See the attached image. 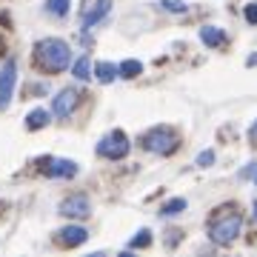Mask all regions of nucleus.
I'll list each match as a JSON object with an SVG mask.
<instances>
[{"instance_id": "11", "label": "nucleus", "mask_w": 257, "mask_h": 257, "mask_svg": "<svg viewBox=\"0 0 257 257\" xmlns=\"http://www.w3.org/2000/svg\"><path fill=\"white\" fill-rule=\"evenodd\" d=\"M200 40L206 43V46H223L226 43V32L223 29H217V26H203L200 29Z\"/></svg>"}, {"instance_id": "6", "label": "nucleus", "mask_w": 257, "mask_h": 257, "mask_svg": "<svg viewBox=\"0 0 257 257\" xmlns=\"http://www.w3.org/2000/svg\"><path fill=\"white\" fill-rule=\"evenodd\" d=\"M60 214L63 217H72V220H83L92 214V206H89V197L86 194H72L60 203Z\"/></svg>"}, {"instance_id": "16", "label": "nucleus", "mask_w": 257, "mask_h": 257, "mask_svg": "<svg viewBox=\"0 0 257 257\" xmlns=\"http://www.w3.org/2000/svg\"><path fill=\"white\" fill-rule=\"evenodd\" d=\"M74 77H77V80H89V77H92V60H89V57H80V60L74 63Z\"/></svg>"}, {"instance_id": "1", "label": "nucleus", "mask_w": 257, "mask_h": 257, "mask_svg": "<svg viewBox=\"0 0 257 257\" xmlns=\"http://www.w3.org/2000/svg\"><path fill=\"white\" fill-rule=\"evenodd\" d=\"M37 63L46 72H63L72 63V49L60 37H46L37 43Z\"/></svg>"}, {"instance_id": "14", "label": "nucleus", "mask_w": 257, "mask_h": 257, "mask_svg": "<svg viewBox=\"0 0 257 257\" xmlns=\"http://www.w3.org/2000/svg\"><path fill=\"white\" fill-rule=\"evenodd\" d=\"M180 211H186V200L183 197H175V200H169L163 209H160V214H163V217H175Z\"/></svg>"}, {"instance_id": "20", "label": "nucleus", "mask_w": 257, "mask_h": 257, "mask_svg": "<svg viewBox=\"0 0 257 257\" xmlns=\"http://www.w3.org/2000/svg\"><path fill=\"white\" fill-rule=\"evenodd\" d=\"M211 163H214V152H200V155H197V166L206 169V166H211Z\"/></svg>"}, {"instance_id": "9", "label": "nucleus", "mask_w": 257, "mask_h": 257, "mask_svg": "<svg viewBox=\"0 0 257 257\" xmlns=\"http://www.w3.org/2000/svg\"><path fill=\"white\" fill-rule=\"evenodd\" d=\"M109 9H111V0H97V3H94L92 9H89L86 15H83V26H86V29H92L94 23H100V20L106 18V15H109Z\"/></svg>"}, {"instance_id": "10", "label": "nucleus", "mask_w": 257, "mask_h": 257, "mask_svg": "<svg viewBox=\"0 0 257 257\" xmlns=\"http://www.w3.org/2000/svg\"><path fill=\"white\" fill-rule=\"evenodd\" d=\"M49 177H74L77 175V166L72 160H52V166H46Z\"/></svg>"}, {"instance_id": "19", "label": "nucleus", "mask_w": 257, "mask_h": 257, "mask_svg": "<svg viewBox=\"0 0 257 257\" xmlns=\"http://www.w3.org/2000/svg\"><path fill=\"white\" fill-rule=\"evenodd\" d=\"M160 6H163L166 12H177V15H180V12H186V3H183V0H163Z\"/></svg>"}, {"instance_id": "2", "label": "nucleus", "mask_w": 257, "mask_h": 257, "mask_svg": "<svg viewBox=\"0 0 257 257\" xmlns=\"http://www.w3.org/2000/svg\"><path fill=\"white\" fill-rule=\"evenodd\" d=\"M240 229H243V217H240V214H223L217 220H211L209 237H211V243H217V246H229V243L237 240Z\"/></svg>"}, {"instance_id": "21", "label": "nucleus", "mask_w": 257, "mask_h": 257, "mask_svg": "<svg viewBox=\"0 0 257 257\" xmlns=\"http://www.w3.org/2000/svg\"><path fill=\"white\" fill-rule=\"evenodd\" d=\"M243 15H246V20H248V23H257V3H248Z\"/></svg>"}, {"instance_id": "24", "label": "nucleus", "mask_w": 257, "mask_h": 257, "mask_svg": "<svg viewBox=\"0 0 257 257\" xmlns=\"http://www.w3.org/2000/svg\"><path fill=\"white\" fill-rule=\"evenodd\" d=\"M254 180H257V172H254Z\"/></svg>"}, {"instance_id": "4", "label": "nucleus", "mask_w": 257, "mask_h": 257, "mask_svg": "<svg viewBox=\"0 0 257 257\" xmlns=\"http://www.w3.org/2000/svg\"><path fill=\"white\" fill-rule=\"evenodd\" d=\"M97 155L106 157V160H123L128 155V140L123 132H111L97 143Z\"/></svg>"}, {"instance_id": "5", "label": "nucleus", "mask_w": 257, "mask_h": 257, "mask_svg": "<svg viewBox=\"0 0 257 257\" xmlns=\"http://www.w3.org/2000/svg\"><path fill=\"white\" fill-rule=\"evenodd\" d=\"M15 83H18V63L15 60H6V66L0 69V111L9 109Z\"/></svg>"}, {"instance_id": "3", "label": "nucleus", "mask_w": 257, "mask_h": 257, "mask_svg": "<svg viewBox=\"0 0 257 257\" xmlns=\"http://www.w3.org/2000/svg\"><path fill=\"white\" fill-rule=\"evenodd\" d=\"M177 135L172 132V128H166V126H157L152 128L146 138H143V146L149 149V152H155V155H172L177 149Z\"/></svg>"}, {"instance_id": "7", "label": "nucleus", "mask_w": 257, "mask_h": 257, "mask_svg": "<svg viewBox=\"0 0 257 257\" xmlns=\"http://www.w3.org/2000/svg\"><path fill=\"white\" fill-rule=\"evenodd\" d=\"M77 106V89H63V92L55 97V114L57 117H69Z\"/></svg>"}, {"instance_id": "13", "label": "nucleus", "mask_w": 257, "mask_h": 257, "mask_svg": "<svg viewBox=\"0 0 257 257\" xmlns=\"http://www.w3.org/2000/svg\"><path fill=\"white\" fill-rule=\"evenodd\" d=\"M49 111L46 109H35V111H29V117H26V126L29 128H43L49 123Z\"/></svg>"}, {"instance_id": "23", "label": "nucleus", "mask_w": 257, "mask_h": 257, "mask_svg": "<svg viewBox=\"0 0 257 257\" xmlns=\"http://www.w3.org/2000/svg\"><path fill=\"white\" fill-rule=\"evenodd\" d=\"M254 220H257V203H254Z\"/></svg>"}, {"instance_id": "12", "label": "nucleus", "mask_w": 257, "mask_h": 257, "mask_svg": "<svg viewBox=\"0 0 257 257\" xmlns=\"http://www.w3.org/2000/svg\"><path fill=\"white\" fill-rule=\"evenodd\" d=\"M94 74H97V80H100V83H111L120 74V69L114 63H97V66H94Z\"/></svg>"}, {"instance_id": "15", "label": "nucleus", "mask_w": 257, "mask_h": 257, "mask_svg": "<svg viewBox=\"0 0 257 257\" xmlns=\"http://www.w3.org/2000/svg\"><path fill=\"white\" fill-rule=\"evenodd\" d=\"M69 3L72 0H46V12L55 18H63V15H69Z\"/></svg>"}, {"instance_id": "8", "label": "nucleus", "mask_w": 257, "mask_h": 257, "mask_svg": "<svg viewBox=\"0 0 257 257\" xmlns=\"http://www.w3.org/2000/svg\"><path fill=\"white\" fill-rule=\"evenodd\" d=\"M57 234H60V243H63V246H80V243L89 240V231L83 229V226H66V229H60Z\"/></svg>"}, {"instance_id": "17", "label": "nucleus", "mask_w": 257, "mask_h": 257, "mask_svg": "<svg viewBox=\"0 0 257 257\" xmlns=\"http://www.w3.org/2000/svg\"><path fill=\"white\" fill-rule=\"evenodd\" d=\"M117 69H120V74H123V77H138V74L143 72L140 60H123V63L117 66Z\"/></svg>"}, {"instance_id": "18", "label": "nucleus", "mask_w": 257, "mask_h": 257, "mask_svg": "<svg viewBox=\"0 0 257 257\" xmlns=\"http://www.w3.org/2000/svg\"><path fill=\"white\" fill-rule=\"evenodd\" d=\"M146 246H152V231L149 229H140L135 237H132V248H146Z\"/></svg>"}, {"instance_id": "22", "label": "nucleus", "mask_w": 257, "mask_h": 257, "mask_svg": "<svg viewBox=\"0 0 257 257\" xmlns=\"http://www.w3.org/2000/svg\"><path fill=\"white\" fill-rule=\"evenodd\" d=\"M248 135H251V140H257V123L251 126V132H248Z\"/></svg>"}]
</instances>
